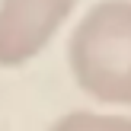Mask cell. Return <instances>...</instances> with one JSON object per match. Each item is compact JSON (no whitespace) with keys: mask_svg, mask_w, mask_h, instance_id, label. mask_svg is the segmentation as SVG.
<instances>
[{"mask_svg":"<svg viewBox=\"0 0 131 131\" xmlns=\"http://www.w3.org/2000/svg\"><path fill=\"white\" fill-rule=\"evenodd\" d=\"M77 0H0V67L29 64L70 16Z\"/></svg>","mask_w":131,"mask_h":131,"instance_id":"cell-2","label":"cell"},{"mask_svg":"<svg viewBox=\"0 0 131 131\" xmlns=\"http://www.w3.org/2000/svg\"><path fill=\"white\" fill-rule=\"evenodd\" d=\"M77 86L96 102L131 106V0H99L67 45Z\"/></svg>","mask_w":131,"mask_h":131,"instance_id":"cell-1","label":"cell"},{"mask_svg":"<svg viewBox=\"0 0 131 131\" xmlns=\"http://www.w3.org/2000/svg\"><path fill=\"white\" fill-rule=\"evenodd\" d=\"M48 131H131V115H109V112L74 109V112H64Z\"/></svg>","mask_w":131,"mask_h":131,"instance_id":"cell-3","label":"cell"}]
</instances>
